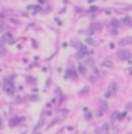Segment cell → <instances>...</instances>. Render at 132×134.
Masks as SVG:
<instances>
[{"label": "cell", "mask_w": 132, "mask_h": 134, "mask_svg": "<svg viewBox=\"0 0 132 134\" xmlns=\"http://www.w3.org/2000/svg\"><path fill=\"white\" fill-rule=\"evenodd\" d=\"M119 59H130V52H127V50H120L119 52Z\"/></svg>", "instance_id": "cell-1"}, {"label": "cell", "mask_w": 132, "mask_h": 134, "mask_svg": "<svg viewBox=\"0 0 132 134\" xmlns=\"http://www.w3.org/2000/svg\"><path fill=\"white\" fill-rule=\"evenodd\" d=\"M77 55H79V57H80V59H82V57H85V55H87V47H84V45H82V47H80V50H79V54H77Z\"/></svg>", "instance_id": "cell-2"}, {"label": "cell", "mask_w": 132, "mask_h": 134, "mask_svg": "<svg viewBox=\"0 0 132 134\" xmlns=\"http://www.w3.org/2000/svg\"><path fill=\"white\" fill-rule=\"evenodd\" d=\"M65 75H67V77H77V72H75L74 69H69V70L65 72Z\"/></svg>", "instance_id": "cell-3"}, {"label": "cell", "mask_w": 132, "mask_h": 134, "mask_svg": "<svg viewBox=\"0 0 132 134\" xmlns=\"http://www.w3.org/2000/svg\"><path fill=\"white\" fill-rule=\"evenodd\" d=\"M102 67H112V61L110 59H104L102 61Z\"/></svg>", "instance_id": "cell-4"}, {"label": "cell", "mask_w": 132, "mask_h": 134, "mask_svg": "<svg viewBox=\"0 0 132 134\" xmlns=\"http://www.w3.org/2000/svg\"><path fill=\"white\" fill-rule=\"evenodd\" d=\"M109 91H110L112 94H114V92L117 91V84H116V82H112V84H110V87H109Z\"/></svg>", "instance_id": "cell-5"}, {"label": "cell", "mask_w": 132, "mask_h": 134, "mask_svg": "<svg viewBox=\"0 0 132 134\" xmlns=\"http://www.w3.org/2000/svg\"><path fill=\"white\" fill-rule=\"evenodd\" d=\"M122 22H124L125 25H132V18H130V17H125V18H124Z\"/></svg>", "instance_id": "cell-6"}, {"label": "cell", "mask_w": 132, "mask_h": 134, "mask_svg": "<svg viewBox=\"0 0 132 134\" xmlns=\"http://www.w3.org/2000/svg\"><path fill=\"white\" fill-rule=\"evenodd\" d=\"M85 64L87 65H94V59L92 57H85Z\"/></svg>", "instance_id": "cell-7"}, {"label": "cell", "mask_w": 132, "mask_h": 134, "mask_svg": "<svg viewBox=\"0 0 132 134\" xmlns=\"http://www.w3.org/2000/svg\"><path fill=\"white\" fill-rule=\"evenodd\" d=\"M132 42V39H122L120 40V45H127V44H130Z\"/></svg>", "instance_id": "cell-8"}, {"label": "cell", "mask_w": 132, "mask_h": 134, "mask_svg": "<svg viewBox=\"0 0 132 134\" xmlns=\"http://www.w3.org/2000/svg\"><path fill=\"white\" fill-rule=\"evenodd\" d=\"M18 122H20V119H18V117H15V119H12V122H10V126L13 127V126H17Z\"/></svg>", "instance_id": "cell-9"}, {"label": "cell", "mask_w": 132, "mask_h": 134, "mask_svg": "<svg viewBox=\"0 0 132 134\" xmlns=\"http://www.w3.org/2000/svg\"><path fill=\"white\" fill-rule=\"evenodd\" d=\"M110 25H112V27H119V25H120V22H119V20H116V18H114V20L110 22Z\"/></svg>", "instance_id": "cell-10"}, {"label": "cell", "mask_w": 132, "mask_h": 134, "mask_svg": "<svg viewBox=\"0 0 132 134\" xmlns=\"http://www.w3.org/2000/svg\"><path fill=\"white\" fill-rule=\"evenodd\" d=\"M79 72H80V74H85V65H84V64L79 65Z\"/></svg>", "instance_id": "cell-11"}, {"label": "cell", "mask_w": 132, "mask_h": 134, "mask_svg": "<svg viewBox=\"0 0 132 134\" xmlns=\"http://www.w3.org/2000/svg\"><path fill=\"white\" fill-rule=\"evenodd\" d=\"M2 24H4V17H0V32H4V25Z\"/></svg>", "instance_id": "cell-12"}, {"label": "cell", "mask_w": 132, "mask_h": 134, "mask_svg": "<svg viewBox=\"0 0 132 134\" xmlns=\"http://www.w3.org/2000/svg\"><path fill=\"white\" fill-rule=\"evenodd\" d=\"M99 29H100L99 24H94V25H92V30H99ZM92 30H90V32H92Z\"/></svg>", "instance_id": "cell-13"}, {"label": "cell", "mask_w": 132, "mask_h": 134, "mask_svg": "<svg viewBox=\"0 0 132 134\" xmlns=\"http://www.w3.org/2000/svg\"><path fill=\"white\" fill-rule=\"evenodd\" d=\"M112 95H114V94H112L110 91H105V97H107V99H109V97H112Z\"/></svg>", "instance_id": "cell-14"}]
</instances>
